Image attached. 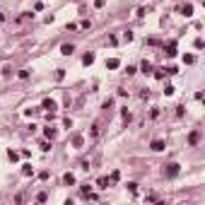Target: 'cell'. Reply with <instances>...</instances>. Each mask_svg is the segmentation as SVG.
Listing matches in <instances>:
<instances>
[{
	"label": "cell",
	"mask_w": 205,
	"mask_h": 205,
	"mask_svg": "<svg viewBox=\"0 0 205 205\" xmlns=\"http://www.w3.org/2000/svg\"><path fill=\"white\" fill-rule=\"evenodd\" d=\"M164 147H167V142H164V140H159V137L150 142V150H152V152H162Z\"/></svg>",
	"instance_id": "cell-1"
},
{
	"label": "cell",
	"mask_w": 205,
	"mask_h": 205,
	"mask_svg": "<svg viewBox=\"0 0 205 205\" xmlns=\"http://www.w3.org/2000/svg\"><path fill=\"white\" fill-rule=\"evenodd\" d=\"M41 109H46L48 113H53V111L58 109V104L53 102V99H43V104H41Z\"/></svg>",
	"instance_id": "cell-2"
},
{
	"label": "cell",
	"mask_w": 205,
	"mask_h": 205,
	"mask_svg": "<svg viewBox=\"0 0 205 205\" xmlns=\"http://www.w3.org/2000/svg\"><path fill=\"white\" fill-rule=\"evenodd\" d=\"M181 15H183V17H191V15H193V5H191V2L181 5Z\"/></svg>",
	"instance_id": "cell-3"
},
{
	"label": "cell",
	"mask_w": 205,
	"mask_h": 205,
	"mask_svg": "<svg viewBox=\"0 0 205 205\" xmlns=\"http://www.w3.org/2000/svg\"><path fill=\"white\" fill-rule=\"evenodd\" d=\"M82 145H85V137L82 135H72V147H75V150H80Z\"/></svg>",
	"instance_id": "cell-4"
},
{
	"label": "cell",
	"mask_w": 205,
	"mask_h": 205,
	"mask_svg": "<svg viewBox=\"0 0 205 205\" xmlns=\"http://www.w3.org/2000/svg\"><path fill=\"white\" fill-rule=\"evenodd\" d=\"M72 51H75L72 43H63V46H61V53H63V56H72Z\"/></svg>",
	"instance_id": "cell-5"
},
{
	"label": "cell",
	"mask_w": 205,
	"mask_h": 205,
	"mask_svg": "<svg viewBox=\"0 0 205 205\" xmlns=\"http://www.w3.org/2000/svg\"><path fill=\"white\" fill-rule=\"evenodd\" d=\"M179 164H169V167H167V171H164V174H167V176H176V174H179Z\"/></svg>",
	"instance_id": "cell-6"
},
{
	"label": "cell",
	"mask_w": 205,
	"mask_h": 205,
	"mask_svg": "<svg viewBox=\"0 0 205 205\" xmlns=\"http://www.w3.org/2000/svg\"><path fill=\"white\" fill-rule=\"evenodd\" d=\"M118 65H121V61H118V58H109V61H106V68H109V70H116Z\"/></svg>",
	"instance_id": "cell-7"
},
{
	"label": "cell",
	"mask_w": 205,
	"mask_h": 205,
	"mask_svg": "<svg viewBox=\"0 0 205 205\" xmlns=\"http://www.w3.org/2000/svg\"><path fill=\"white\" fill-rule=\"evenodd\" d=\"M63 183H65V186H72V183H75V174H63Z\"/></svg>",
	"instance_id": "cell-8"
},
{
	"label": "cell",
	"mask_w": 205,
	"mask_h": 205,
	"mask_svg": "<svg viewBox=\"0 0 205 205\" xmlns=\"http://www.w3.org/2000/svg\"><path fill=\"white\" fill-rule=\"evenodd\" d=\"M94 63V53H85L82 56V65H92Z\"/></svg>",
	"instance_id": "cell-9"
},
{
	"label": "cell",
	"mask_w": 205,
	"mask_h": 205,
	"mask_svg": "<svg viewBox=\"0 0 205 205\" xmlns=\"http://www.w3.org/2000/svg\"><path fill=\"white\" fill-rule=\"evenodd\" d=\"M109 183H111V179H109V176H102V179L97 181V186H99V188H109Z\"/></svg>",
	"instance_id": "cell-10"
},
{
	"label": "cell",
	"mask_w": 205,
	"mask_h": 205,
	"mask_svg": "<svg viewBox=\"0 0 205 205\" xmlns=\"http://www.w3.org/2000/svg\"><path fill=\"white\" fill-rule=\"evenodd\" d=\"M164 51H167V56H176V43L171 41L169 46H164Z\"/></svg>",
	"instance_id": "cell-11"
},
{
	"label": "cell",
	"mask_w": 205,
	"mask_h": 205,
	"mask_svg": "<svg viewBox=\"0 0 205 205\" xmlns=\"http://www.w3.org/2000/svg\"><path fill=\"white\" fill-rule=\"evenodd\" d=\"M140 70H142L145 75H150V72H152V63H150V61H145V63L140 65Z\"/></svg>",
	"instance_id": "cell-12"
},
{
	"label": "cell",
	"mask_w": 205,
	"mask_h": 205,
	"mask_svg": "<svg viewBox=\"0 0 205 205\" xmlns=\"http://www.w3.org/2000/svg\"><path fill=\"white\" fill-rule=\"evenodd\" d=\"M198 140H200V133H191V135H188V142H191V145H198Z\"/></svg>",
	"instance_id": "cell-13"
},
{
	"label": "cell",
	"mask_w": 205,
	"mask_h": 205,
	"mask_svg": "<svg viewBox=\"0 0 205 205\" xmlns=\"http://www.w3.org/2000/svg\"><path fill=\"white\" fill-rule=\"evenodd\" d=\"M43 133H46V137H51V140H53V137H56V128H51V126H48Z\"/></svg>",
	"instance_id": "cell-14"
},
{
	"label": "cell",
	"mask_w": 205,
	"mask_h": 205,
	"mask_svg": "<svg viewBox=\"0 0 205 205\" xmlns=\"http://www.w3.org/2000/svg\"><path fill=\"white\" fill-rule=\"evenodd\" d=\"M7 157H10V162H17V159H19V155H17L15 150H10V152H7Z\"/></svg>",
	"instance_id": "cell-15"
},
{
	"label": "cell",
	"mask_w": 205,
	"mask_h": 205,
	"mask_svg": "<svg viewBox=\"0 0 205 205\" xmlns=\"http://www.w3.org/2000/svg\"><path fill=\"white\" fill-rule=\"evenodd\" d=\"M22 174H24V176H32V164H24V167H22Z\"/></svg>",
	"instance_id": "cell-16"
},
{
	"label": "cell",
	"mask_w": 205,
	"mask_h": 205,
	"mask_svg": "<svg viewBox=\"0 0 205 205\" xmlns=\"http://www.w3.org/2000/svg\"><path fill=\"white\" fill-rule=\"evenodd\" d=\"M183 63H188V65H191V63H196V56H191V53H188V56H183Z\"/></svg>",
	"instance_id": "cell-17"
},
{
	"label": "cell",
	"mask_w": 205,
	"mask_h": 205,
	"mask_svg": "<svg viewBox=\"0 0 205 205\" xmlns=\"http://www.w3.org/2000/svg\"><path fill=\"white\" fill-rule=\"evenodd\" d=\"M63 77H65V70H56V80H58V82H61V80H63Z\"/></svg>",
	"instance_id": "cell-18"
},
{
	"label": "cell",
	"mask_w": 205,
	"mask_h": 205,
	"mask_svg": "<svg viewBox=\"0 0 205 205\" xmlns=\"http://www.w3.org/2000/svg\"><path fill=\"white\" fill-rule=\"evenodd\" d=\"M121 116H123V121H130V111H128V109H123V111H121Z\"/></svg>",
	"instance_id": "cell-19"
},
{
	"label": "cell",
	"mask_w": 205,
	"mask_h": 205,
	"mask_svg": "<svg viewBox=\"0 0 205 205\" xmlns=\"http://www.w3.org/2000/svg\"><path fill=\"white\" fill-rule=\"evenodd\" d=\"M99 135V123H94V126H92V137H97Z\"/></svg>",
	"instance_id": "cell-20"
},
{
	"label": "cell",
	"mask_w": 205,
	"mask_h": 205,
	"mask_svg": "<svg viewBox=\"0 0 205 205\" xmlns=\"http://www.w3.org/2000/svg\"><path fill=\"white\" fill-rule=\"evenodd\" d=\"M128 191H130V193H137V183H133V181H130V183H128Z\"/></svg>",
	"instance_id": "cell-21"
},
{
	"label": "cell",
	"mask_w": 205,
	"mask_h": 205,
	"mask_svg": "<svg viewBox=\"0 0 205 205\" xmlns=\"http://www.w3.org/2000/svg\"><path fill=\"white\" fill-rule=\"evenodd\" d=\"M164 94H167V97H171V94H174V87H171V85H167V87H164Z\"/></svg>",
	"instance_id": "cell-22"
}]
</instances>
